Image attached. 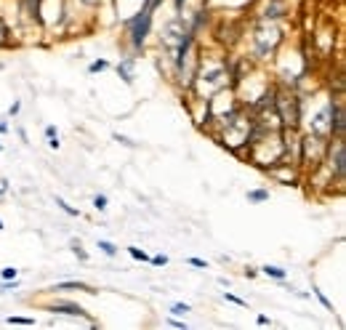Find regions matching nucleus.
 I'll return each instance as SVG.
<instances>
[{
	"mask_svg": "<svg viewBox=\"0 0 346 330\" xmlns=\"http://www.w3.org/2000/svg\"><path fill=\"white\" fill-rule=\"evenodd\" d=\"M152 14H155L152 8L141 5L139 14H133V16H130V19L126 21L128 35H130V45H133L136 51L144 48V43H146V35H149V30H152Z\"/></svg>",
	"mask_w": 346,
	"mask_h": 330,
	"instance_id": "nucleus-1",
	"label": "nucleus"
},
{
	"mask_svg": "<svg viewBox=\"0 0 346 330\" xmlns=\"http://www.w3.org/2000/svg\"><path fill=\"white\" fill-rule=\"evenodd\" d=\"M344 163H346V144L344 139H336V147H330V170L336 173V181H344Z\"/></svg>",
	"mask_w": 346,
	"mask_h": 330,
	"instance_id": "nucleus-2",
	"label": "nucleus"
},
{
	"mask_svg": "<svg viewBox=\"0 0 346 330\" xmlns=\"http://www.w3.org/2000/svg\"><path fill=\"white\" fill-rule=\"evenodd\" d=\"M328 110H330V133L336 136V139H344V128H346V123H344V104L341 101H330L328 104Z\"/></svg>",
	"mask_w": 346,
	"mask_h": 330,
	"instance_id": "nucleus-3",
	"label": "nucleus"
},
{
	"mask_svg": "<svg viewBox=\"0 0 346 330\" xmlns=\"http://www.w3.org/2000/svg\"><path fill=\"white\" fill-rule=\"evenodd\" d=\"M54 314H70V317H86V309L80 304H72V301H56L48 306Z\"/></svg>",
	"mask_w": 346,
	"mask_h": 330,
	"instance_id": "nucleus-4",
	"label": "nucleus"
},
{
	"mask_svg": "<svg viewBox=\"0 0 346 330\" xmlns=\"http://www.w3.org/2000/svg\"><path fill=\"white\" fill-rule=\"evenodd\" d=\"M51 290H83V293H91V295L96 293V290L91 285H86V282H59V285H54Z\"/></svg>",
	"mask_w": 346,
	"mask_h": 330,
	"instance_id": "nucleus-5",
	"label": "nucleus"
},
{
	"mask_svg": "<svg viewBox=\"0 0 346 330\" xmlns=\"http://www.w3.org/2000/svg\"><path fill=\"white\" fill-rule=\"evenodd\" d=\"M261 275L272 277V280H285V277H288V272H285V269H280V266H272V264H266V266H261Z\"/></svg>",
	"mask_w": 346,
	"mask_h": 330,
	"instance_id": "nucleus-6",
	"label": "nucleus"
},
{
	"mask_svg": "<svg viewBox=\"0 0 346 330\" xmlns=\"http://www.w3.org/2000/svg\"><path fill=\"white\" fill-rule=\"evenodd\" d=\"M130 67H133V61H130V59H126L123 64H117V75H120L128 85L133 83V72H130Z\"/></svg>",
	"mask_w": 346,
	"mask_h": 330,
	"instance_id": "nucleus-7",
	"label": "nucleus"
},
{
	"mask_svg": "<svg viewBox=\"0 0 346 330\" xmlns=\"http://www.w3.org/2000/svg\"><path fill=\"white\" fill-rule=\"evenodd\" d=\"M45 136H48V147H51V149H59V133H56L54 125H45Z\"/></svg>",
	"mask_w": 346,
	"mask_h": 330,
	"instance_id": "nucleus-8",
	"label": "nucleus"
},
{
	"mask_svg": "<svg viewBox=\"0 0 346 330\" xmlns=\"http://www.w3.org/2000/svg\"><path fill=\"white\" fill-rule=\"evenodd\" d=\"M99 250L104 256H117V245H115V242H109V240H99Z\"/></svg>",
	"mask_w": 346,
	"mask_h": 330,
	"instance_id": "nucleus-9",
	"label": "nucleus"
},
{
	"mask_svg": "<svg viewBox=\"0 0 346 330\" xmlns=\"http://www.w3.org/2000/svg\"><path fill=\"white\" fill-rule=\"evenodd\" d=\"M248 200L264 202V200H269V192H266V189H253V192H248Z\"/></svg>",
	"mask_w": 346,
	"mask_h": 330,
	"instance_id": "nucleus-10",
	"label": "nucleus"
},
{
	"mask_svg": "<svg viewBox=\"0 0 346 330\" xmlns=\"http://www.w3.org/2000/svg\"><path fill=\"white\" fill-rule=\"evenodd\" d=\"M311 293H314V295H317V301H320V304H322V306H325V309H328V312H333V304H330V301H328V298H325V293H322V290H320V288H317V285H314V288H311Z\"/></svg>",
	"mask_w": 346,
	"mask_h": 330,
	"instance_id": "nucleus-11",
	"label": "nucleus"
},
{
	"mask_svg": "<svg viewBox=\"0 0 346 330\" xmlns=\"http://www.w3.org/2000/svg\"><path fill=\"white\" fill-rule=\"evenodd\" d=\"M104 70H109V61L107 59H96L93 64L88 67V72H104Z\"/></svg>",
	"mask_w": 346,
	"mask_h": 330,
	"instance_id": "nucleus-12",
	"label": "nucleus"
},
{
	"mask_svg": "<svg viewBox=\"0 0 346 330\" xmlns=\"http://www.w3.org/2000/svg\"><path fill=\"white\" fill-rule=\"evenodd\" d=\"M56 205H59L61 210H64L67 216H80V210H77V208H72V205H67V202L61 200V197H56Z\"/></svg>",
	"mask_w": 346,
	"mask_h": 330,
	"instance_id": "nucleus-13",
	"label": "nucleus"
},
{
	"mask_svg": "<svg viewBox=\"0 0 346 330\" xmlns=\"http://www.w3.org/2000/svg\"><path fill=\"white\" fill-rule=\"evenodd\" d=\"M128 253H130V258H136V261H149V256H146L141 248H133V245H130Z\"/></svg>",
	"mask_w": 346,
	"mask_h": 330,
	"instance_id": "nucleus-14",
	"label": "nucleus"
},
{
	"mask_svg": "<svg viewBox=\"0 0 346 330\" xmlns=\"http://www.w3.org/2000/svg\"><path fill=\"white\" fill-rule=\"evenodd\" d=\"M11 325H35V320L32 317H8Z\"/></svg>",
	"mask_w": 346,
	"mask_h": 330,
	"instance_id": "nucleus-15",
	"label": "nucleus"
},
{
	"mask_svg": "<svg viewBox=\"0 0 346 330\" xmlns=\"http://www.w3.org/2000/svg\"><path fill=\"white\" fill-rule=\"evenodd\" d=\"M16 275H19V269H14V266H5V269L0 272V277H3V280H16Z\"/></svg>",
	"mask_w": 346,
	"mask_h": 330,
	"instance_id": "nucleus-16",
	"label": "nucleus"
},
{
	"mask_svg": "<svg viewBox=\"0 0 346 330\" xmlns=\"http://www.w3.org/2000/svg\"><path fill=\"white\" fill-rule=\"evenodd\" d=\"M93 208L96 210H107V195H96L93 197Z\"/></svg>",
	"mask_w": 346,
	"mask_h": 330,
	"instance_id": "nucleus-17",
	"label": "nucleus"
},
{
	"mask_svg": "<svg viewBox=\"0 0 346 330\" xmlns=\"http://www.w3.org/2000/svg\"><path fill=\"white\" fill-rule=\"evenodd\" d=\"M189 312V304H173L171 306V314H186Z\"/></svg>",
	"mask_w": 346,
	"mask_h": 330,
	"instance_id": "nucleus-18",
	"label": "nucleus"
},
{
	"mask_svg": "<svg viewBox=\"0 0 346 330\" xmlns=\"http://www.w3.org/2000/svg\"><path fill=\"white\" fill-rule=\"evenodd\" d=\"M224 298H226V301H232V304H237V306H248V301L237 298V295H232V293H224Z\"/></svg>",
	"mask_w": 346,
	"mask_h": 330,
	"instance_id": "nucleus-19",
	"label": "nucleus"
},
{
	"mask_svg": "<svg viewBox=\"0 0 346 330\" xmlns=\"http://www.w3.org/2000/svg\"><path fill=\"white\" fill-rule=\"evenodd\" d=\"M149 264H155V266H165V264H168V256H155V258H149Z\"/></svg>",
	"mask_w": 346,
	"mask_h": 330,
	"instance_id": "nucleus-20",
	"label": "nucleus"
},
{
	"mask_svg": "<svg viewBox=\"0 0 346 330\" xmlns=\"http://www.w3.org/2000/svg\"><path fill=\"white\" fill-rule=\"evenodd\" d=\"M186 261H189L192 266H200V269H208V264H205L202 258H195V256H192V258H186Z\"/></svg>",
	"mask_w": 346,
	"mask_h": 330,
	"instance_id": "nucleus-21",
	"label": "nucleus"
},
{
	"mask_svg": "<svg viewBox=\"0 0 346 330\" xmlns=\"http://www.w3.org/2000/svg\"><path fill=\"white\" fill-rule=\"evenodd\" d=\"M115 141H120L123 147H136L133 141H130V139H126V136H120V133H115Z\"/></svg>",
	"mask_w": 346,
	"mask_h": 330,
	"instance_id": "nucleus-22",
	"label": "nucleus"
},
{
	"mask_svg": "<svg viewBox=\"0 0 346 330\" xmlns=\"http://www.w3.org/2000/svg\"><path fill=\"white\" fill-rule=\"evenodd\" d=\"M168 325H171V328H179V330H186V322H181V320H168Z\"/></svg>",
	"mask_w": 346,
	"mask_h": 330,
	"instance_id": "nucleus-23",
	"label": "nucleus"
},
{
	"mask_svg": "<svg viewBox=\"0 0 346 330\" xmlns=\"http://www.w3.org/2000/svg\"><path fill=\"white\" fill-rule=\"evenodd\" d=\"M72 250H75V253H77V256H80V258H83V261H86V258H88V256H86V250H83L80 245H77V242H75V245H72Z\"/></svg>",
	"mask_w": 346,
	"mask_h": 330,
	"instance_id": "nucleus-24",
	"label": "nucleus"
},
{
	"mask_svg": "<svg viewBox=\"0 0 346 330\" xmlns=\"http://www.w3.org/2000/svg\"><path fill=\"white\" fill-rule=\"evenodd\" d=\"M256 322H258V325H269V317H266V314H258Z\"/></svg>",
	"mask_w": 346,
	"mask_h": 330,
	"instance_id": "nucleus-25",
	"label": "nucleus"
},
{
	"mask_svg": "<svg viewBox=\"0 0 346 330\" xmlns=\"http://www.w3.org/2000/svg\"><path fill=\"white\" fill-rule=\"evenodd\" d=\"M3 229H5V224H3V221H0V232H3Z\"/></svg>",
	"mask_w": 346,
	"mask_h": 330,
	"instance_id": "nucleus-26",
	"label": "nucleus"
},
{
	"mask_svg": "<svg viewBox=\"0 0 346 330\" xmlns=\"http://www.w3.org/2000/svg\"><path fill=\"white\" fill-rule=\"evenodd\" d=\"M0 149H3V144H0Z\"/></svg>",
	"mask_w": 346,
	"mask_h": 330,
	"instance_id": "nucleus-27",
	"label": "nucleus"
}]
</instances>
